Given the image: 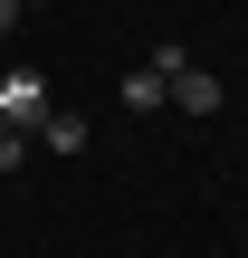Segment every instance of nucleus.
<instances>
[{
    "label": "nucleus",
    "instance_id": "1",
    "mask_svg": "<svg viewBox=\"0 0 248 258\" xmlns=\"http://www.w3.org/2000/svg\"><path fill=\"white\" fill-rule=\"evenodd\" d=\"M0 124H10V134H38V124H48V77H38V67H10V77H0Z\"/></svg>",
    "mask_w": 248,
    "mask_h": 258
},
{
    "label": "nucleus",
    "instance_id": "2",
    "mask_svg": "<svg viewBox=\"0 0 248 258\" xmlns=\"http://www.w3.org/2000/svg\"><path fill=\"white\" fill-rule=\"evenodd\" d=\"M38 153H86V115H67V105H48V124L29 134Z\"/></svg>",
    "mask_w": 248,
    "mask_h": 258
},
{
    "label": "nucleus",
    "instance_id": "3",
    "mask_svg": "<svg viewBox=\"0 0 248 258\" xmlns=\"http://www.w3.org/2000/svg\"><path fill=\"white\" fill-rule=\"evenodd\" d=\"M124 105H134V115H153V105H172V96H162V67H134V77H124Z\"/></svg>",
    "mask_w": 248,
    "mask_h": 258
},
{
    "label": "nucleus",
    "instance_id": "4",
    "mask_svg": "<svg viewBox=\"0 0 248 258\" xmlns=\"http://www.w3.org/2000/svg\"><path fill=\"white\" fill-rule=\"evenodd\" d=\"M19 163H29V134H10V124H0V172H19Z\"/></svg>",
    "mask_w": 248,
    "mask_h": 258
},
{
    "label": "nucleus",
    "instance_id": "5",
    "mask_svg": "<svg viewBox=\"0 0 248 258\" xmlns=\"http://www.w3.org/2000/svg\"><path fill=\"white\" fill-rule=\"evenodd\" d=\"M19 10H29V0H0V38H10V29H19Z\"/></svg>",
    "mask_w": 248,
    "mask_h": 258
},
{
    "label": "nucleus",
    "instance_id": "6",
    "mask_svg": "<svg viewBox=\"0 0 248 258\" xmlns=\"http://www.w3.org/2000/svg\"><path fill=\"white\" fill-rule=\"evenodd\" d=\"M29 10H38V0H29Z\"/></svg>",
    "mask_w": 248,
    "mask_h": 258
}]
</instances>
